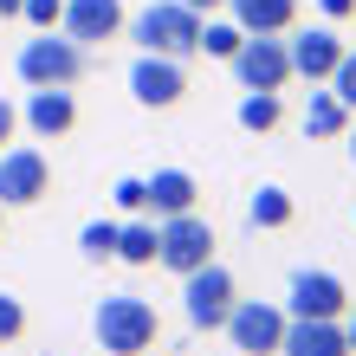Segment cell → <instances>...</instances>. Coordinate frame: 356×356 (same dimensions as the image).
<instances>
[{
	"label": "cell",
	"mask_w": 356,
	"mask_h": 356,
	"mask_svg": "<svg viewBox=\"0 0 356 356\" xmlns=\"http://www.w3.org/2000/svg\"><path fill=\"white\" fill-rule=\"evenodd\" d=\"M214 220H201V207L195 214H175V220H156V266L162 272H175V279H188L195 266L214 259Z\"/></svg>",
	"instance_id": "cell-4"
},
{
	"label": "cell",
	"mask_w": 356,
	"mask_h": 356,
	"mask_svg": "<svg viewBox=\"0 0 356 356\" xmlns=\"http://www.w3.org/2000/svg\"><path fill=\"white\" fill-rule=\"evenodd\" d=\"M19 19H26L33 33H52L58 19H65V0H26V7H19Z\"/></svg>",
	"instance_id": "cell-24"
},
{
	"label": "cell",
	"mask_w": 356,
	"mask_h": 356,
	"mask_svg": "<svg viewBox=\"0 0 356 356\" xmlns=\"http://www.w3.org/2000/svg\"><path fill=\"white\" fill-rule=\"evenodd\" d=\"M285 52H291V78H305V85H330V72H337V58H343L350 46H343L337 26H305V33L291 26Z\"/></svg>",
	"instance_id": "cell-11"
},
{
	"label": "cell",
	"mask_w": 356,
	"mask_h": 356,
	"mask_svg": "<svg viewBox=\"0 0 356 356\" xmlns=\"http://www.w3.org/2000/svg\"><path fill=\"white\" fill-rule=\"evenodd\" d=\"M240 33H291L298 26V0H227Z\"/></svg>",
	"instance_id": "cell-17"
},
{
	"label": "cell",
	"mask_w": 356,
	"mask_h": 356,
	"mask_svg": "<svg viewBox=\"0 0 356 356\" xmlns=\"http://www.w3.org/2000/svg\"><path fill=\"white\" fill-rule=\"evenodd\" d=\"M52 195V156L33 149V143H7L0 149V207H39Z\"/></svg>",
	"instance_id": "cell-6"
},
{
	"label": "cell",
	"mask_w": 356,
	"mask_h": 356,
	"mask_svg": "<svg viewBox=\"0 0 356 356\" xmlns=\"http://www.w3.org/2000/svg\"><path fill=\"white\" fill-rule=\"evenodd\" d=\"M181 7H195V13L207 19V13H220V7H227V0H181Z\"/></svg>",
	"instance_id": "cell-29"
},
{
	"label": "cell",
	"mask_w": 356,
	"mask_h": 356,
	"mask_svg": "<svg viewBox=\"0 0 356 356\" xmlns=\"http://www.w3.org/2000/svg\"><path fill=\"white\" fill-rule=\"evenodd\" d=\"M111 201L123 207V214H143V175H123V181L111 188Z\"/></svg>",
	"instance_id": "cell-26"
},
{
	"label": "cell",
	"mask_w": 356,
	"mask_h": 356,
	"mask_svg": "<svg viewBox=\"0 0 356 356\" xmlns=\"http://www.w3.org/2000/svg\"><path fill=\"white\" fill-rule=\"evenodd\" d=\"M285 305H266V298H240L234 311H227V343H234L240 356H279V343H285Z\"/></svg>",
	"instance_id": "cell-8"
},
{
	"label": "cell",
	"mask_w": 356,
	"mask_h": 356,
	"mask_svg": "<svg viewBox=\"0 0 356 356\" xmlns=\"http://www.w3.org/2000/svg\"><path fill=\"white\" fill-rule=\"evenodd\" d=\"M343 311H350V285L337 279V272H324V266L291 272V285H285V318H343Z\"/></svg>",
	"instance_id": "cell-10"
},
{
	"label": "cell",
	"mask_w": 356,
	"mask_h": 356,
	"mask_svg": "<svg viewBox=\"0 0 356 356\" xmlns=\"http://www.w3.org/2000/svg\"><path fill=\"white\" fill-rule=\"evenodd\" d=\"M130 97L143 111H175L188 97V58H169V52H143L130 65Z\"/></svg>",
	"instance_id": "cell-9"
},
{
	"label": "cell",
	"mask_w": 356,
	"mask_h": 356,
	"mask_svg": "<svg viewBox=\"0 0 356 356\" xmlns=\"http://www.w3.org/2000/svg\"><path fill=\"white\" fill-rule=\"evenodd\" d=\"M13 136H19V104H7V97H0V149H7Z\"/></svg>",
	"instance_id": "cell-28"
},
{
	"label": "cell",
	"mask_w": 356,
	"mask_h": 356,
	"mask_svg": "<svg viewBox=\"0 0 356 356\" xmlns=\"http://www.w3.org/2000/svg\"><path fill=\"white\" fill-rule=\"evenodd\" d=\"M130 39L143 52H169V58H195V39H201V13L181 7V0H149L136 19H123Z\"/></svg>",
	"instance_id": "cell-3"
},
{
	"label": "cell",
	"mask_w": 356,
	"mask_h": 356,
	"mask_svg": "<svg viewBox=\"0 0 356 356\" xmlns=\"http://www.w3.org/2000/svg\"><path fill=\"white\" fill-rule=\"evenodd\" d=\"M19 7H26V0H0V19H19Z\"/></svg>",
	"instance_id": "cell-31"
},
{
	"label": "cell",
	"mask_w": 356,
	"mask_h": 356,
	"mask_svg": "<svg viewBox=\"0 0 356 356\" xmlns=\"http://www.w3.org/2000/svg\"><path fill=\"white\" fill-rule=\"evenodd\" d=\"M97 343L111 356H149L162 343V318L149 298H136V291H117V298L97 305Z\"/></svg>",
	"instance_id": "cell-2"
},
{
	"label": "cell",
	"mask_w": 356,
	"mask_h": 356,
	"mask_svg": "<svg viewBox=\"0 0 356 356\" xmlns=\"http://www.w3.org/2000/svg\"><path fill=\"white\" fill-rule=\"evenodd\" d=\"M195 207H201V181L188 169L143 175V214H149V220H175V214H195Z\"/></svg>",
	"instance_id": "cell-12"
},
{
	"label": "cell",
	"mask_w": 356,
	"mask_h": 356,
	"mask_svg": "<svg viewBox=\"0 0 356 356\" xmlns=\"http://www.w3.org/2000/svg\"><path fill=\"white\" fill-rule=\"evenodd\" d=\"M343 343H350V356H356V311H343Z\"/></svg>",
	"instance_id": "cell-30"
},
{
	"label": "cell",
	"mask_w": 356,
	"mask_h": 356,
	"mask_svg": "<svg viewBox=\"0 0 356 356\" xmlns=\"http://www.w3.org/2000/svg\"><path fill=\"white\" fill-rule=\"evenodd\" d=\"M0 240H7V207H0Z\"/></svg>",
	"instance_id": "cell-33"
},
{
	"label": "cell",
	"mask_w": 356,
	"mask_h": 356,
	"mask_svg": "<svg viewBox=\"0 0 356 356\" xmlns=\"http://www.w3.org/2000/svg\"><path fill=\"white\" fill-rule=\"evenodd\" d=\"M279 356H350V343H343V318H291Z\"/></svg>",
	"instance_id": "cell-15"
},
{
	"label": "cell",
	"mask_w": 356,
	"mask_h": 356,
	"mask_svg": "<svg viewBox=\"0 0 356 356\" xmlns=\"http://www.w3.org/2000/svg\"><path fill=\"white\" fill-rule=\"evenodd\" d=\"M246 220H253L259 234H285V227L298 220V195L279 188V181H266V188H253V201H246Z\"/></svg>",
	"instance_id": "cell-18"
},
{
	"label": "cell",
	"mask_w": 356,
	"mask_h": 356,
	"mask_svg": "<svg viewBox=\"0 0 356 356\" xmlns=\"http://www.w3.org/2000/svg\"><path fill=\"white\" fill-rule=\"evenodd\" d=\"M123 0H65V19H58V33L78 39V46H97V39H117L123 33Z\"/></svg>",
	"instance_id": "cell-13"
},
{
	"label": "cell",
	"mask_w": 356,
	"mask_h": 356,
	"mask_svg": "<svg viewBox=\"0 0 356 356\" xmlns=\"http://www.w3.org/2000/svg\"><path fill=\"white\" fill-rule=\"evenodd\" d=\"M117 266H156V220L149 214H130L117 227Z\"/></svg>",
	"instance_id": "cell-19"
},
{
	"label": "cell",
	"mask_w": 356,
	"mask_h": 356,
	"mask_svg": "<svg viewBox=\"0 0 356 356\" xmlns=\"http://www.w3.org/2000/svg\"><path fill=\"white\" fill-rule=\"evenodd\" d=\"M234 117H240V130H246V136H272V130L285 123V97H279V91H246Z\"/></svg>",
	"instance_id": "cell-20"
},
{
	"label": "cell",
	"mask_w": 356,
	"mask_h": 356,
	"mask_svg": "<svg viewBox=\"0 0 356 356\" xmlns=\"http://www.w3.org/2000/svg\"><path fill=\"white\" fill-rule=\"evenodd\" d=\"M350 123H356V111H350L337 91H318V85H311V104H305V136L311 143H337V136H350Z\"/></svg>",
	"instance_id": "cell-16"
},
{
	"label": "cell",
	"mask_w": 356,
	"mask_h": 356,
	"mask_svg": "<svg viewBox=\"0 0 356 356\" xmlns=\"http://www.w3.org/2000/svg\"><path fill=\"white\" fill-rule=\"evenodd\" d=\"M234 305H240V279L220 259H207V266H195L181 279V311H188V324H195V330H220Z\"/></svg>",
	"instance_id": "cell-5"
},
{
	"label": "cell",
	"mask_w": 356,
	"mask_h": 356,
	"mask_svg": "<svg viewBox=\"0 0 356 356\" xmlns=\"http://www.w3.org/2000/svg\"><path fill=\"white\" fill-rule=\"evenodd\" d=\"M330 91H337V97L350 104V111H356V46L337 58V72H330Z\"/></svg>",
	"instance_id": "cell-25"
},
{
	"label": "cell",
	"mask_w": 356,
	"mask_h": 356,
	"mask_svg": "<svg viewBox=\"0 0 356 356\" xmlns=\"http://www.w3.org/2000/svg\"><path fill=\"white\" fill-rule=\"evenodd\" d=\"M350 162H356V123H350Z\"/></svg>",
	"instance_id": "cell-32"
},
{
	"label": "cell",
	"mask_w": 356,
	"mask_h": 356,
	"mask_svg": "<svg viewBox=\"0 0 356 356\" xmlns=\"http://www.w3.org/2000/svg\"><path fill=\"white\" fill-rule=\"evenodd\" d=\"M19 123L39 136V143H58L78 130V91H33L19 104Z\"/></svg>",
	"instance_id": "cell-14"
},
{
	"label": "cell",
	"mask_w": 356,
	"mask_h": 356,
	"mask_svg": "<svg viewBox=\"0 0 356 356\" xmlns=\"http://www.w3.org/2000/svg\"><path fill=\"white\" fill-rule=\"evenodd\" d=\"M117 227H123V220H91L85 234H78V253H85L91 266H104V259H117Z\"/></svg>",
	"instance_id": "cell-22"
},
{
	"label": "cell",
	"mask_w": 356,
	"mask_h": 356,
	"mask_svg": "<svg viewBox=\"0 0 356 356\" xmlns=\"http://www.w3.org/2000/svg\"><path fill=\"white\" fill-rule=\"evenodd\" d=\"M324 26H343V19H356V0H318Z\"/></svg>",
	"instance_id": "cell-27"
},
{
	"label": "cell",
	"mask_w": 356,
	"mask_h": 356,
	"mask_svg": "<svg viewBox=\"0 0 356 356\" xmlns=\"http://www.w3.org/2000/svg\"><path fill=\"white\" fill-rule=\"evenodd\" d=\"M240 19H220V13H207L201 19V39H195V52H207V58H234L240 52Z\"/></svg>",
	"instance_id": "cell-21"
},
{
	"label": "cell",
	"mask_w": 356,
	"mask_h": 356,
	"mask_svg": "<svg viewBox=\"0 0 356 356\" xmlns=\"http://www.w3.org/2000/svg\"><path fill=\"white\" fill-rule=\"evenodd\" d=\"M240 78V91H285L291 85V52H285V33H246L240 52L227 58Z\"/></svg>",
	"instance_id": "cell-7"
},
{
	"label": "cell",
	"mask_w": 356,
	"mask_h": 356,
	"mask_svg": "<svg viewBox=\"0 0 356 356\" xmlns=\"http://www.w3.org/2000/svg\"><path fill=\"white\" fill-rule=\"evenodd\" d=\"M13 72H19V85H26V91H78V85H85V72H91V46L65 39L58 26L52 33H33L26 46H19Z\"/></svg>",
	"instance_id": "cell-1"
},
{
	"label": "cell",
	"mask_w": 356,
	"mask_h": 356,
	"mask_svg": "<svg viewBox=\"0 0 356 356\" xmlns=\"http://www.w3.org/2000/svg\"><path fill=\"white\" fill-rule=\"evenodd\" d=\"M26 298H13V291H0V350H7V343H19V337H26Z\"/></svg>",
	"instance_id": "cell-23"
}]
</instances>
